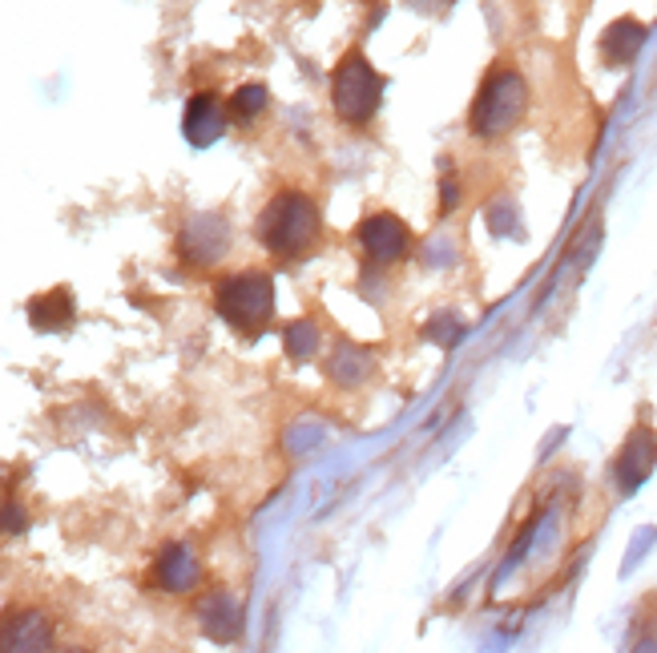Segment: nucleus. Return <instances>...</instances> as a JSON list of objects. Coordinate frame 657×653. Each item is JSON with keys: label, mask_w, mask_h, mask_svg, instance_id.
<instances>
[{"label": "nucleus", "mask_w": 657, "mask_h": 653, "mask_svg": "<svg viewBox=\"0 0 657 653\" xmlns=\"http://www.w3.org/2000/svg\"><path fill=\"white\" fill-rule=\"evenodd\" d=\"M322 218L319 202L303 190H283L274 194L259 214V243L267 255L279 262H298L307 259L315 243H319Z\"/></svg>", "instance_id": "1"}, {"label": "nucleus", "mask_w": 657, "mask_h": 653, "mask_svg": "<svg viewBox=\"0 0 657 653\" xmlns=\"http://www.w3.org/2000/svg\"><path fill=\"white\" fill-rule=\"evenodd\" d=\"M524 110H529V86L524 77L512 69V65H492L488 77L476 89V101L468 110V130L472 137L480 142H492V137H505L512 125L521 122Z\"/></svg>", "instance_id": "2"}, {"label": "nucleus", "mask_w": 657, "mask_h": 653, "mask_svg": "<svg viewBox=\"0 0 657 653\" xmlns=\"http://www.w3.org/2000/svg\"><path fill=\"white\" fill-rule=\"evenodd\" d=\"M214 311L226 327L259 335L274 319V279L262 271H235L214 283Z\"/></svg>", "instance_id": "3"}, {"label": "nucleus", "mask_w": 657, "mask_h": 653, "mask_svg": "<svg viewBox=\"0 0 657 653\" xmlns=\"http://www.w3.org/2000/svg\"><path fill=\"white\" fill-rule=\"evenodd\" d=\"M384 101V77L375 74V65L360 49L339 57L336 74H331V105L336 117L348 125H367L380 113Z\"/></svg>", "instance_id": "4"}, {"label": "nucleus", "mask_w": 657, "mask_h": 653, "mask_svg": "<svg viewBox=\"0 0 657 653\" xmlns=\"http://www.w3.org/2000/svg\"><path fill=\"white\" fill-rule=\"evenodd\" d=\"M226 250H230V223L214 210L186 218L178 230V255L186 267H214L226 259Z\"/></svg>", "instance_id": "5"}, {"label": "nucleus", "mask_w": 657, "mask_h": 653, "mask_svg": "<svg viewBox=\"0 0 657 653\" xmlns=\"http://www.w3.org/2000/svg\"><path fill=\"white\" fill-rule=\"evenodd\" d=\"M57 650V629L45 609L21 605L0 617V653H53Z\"/></svg>", "instance_id": "6"}, {"label": "nucleus", "mask_w": 657, "mask_h": 653, "mask_svg": "<svg viewBox=\"0 0 657 653\" xmlns=\"http://www.w3.org/2000/svg\"><path fill=\"white\" fill-rule=\"evenodd\" d=\"M360 247L367 255V262H375V267H396V262L408 259L411 230L399 214L380 210V214H367L360 223Z\"/></svg>", "instance_id": "7"}, {"label": "nucleus", "mask_w": 657, "mask_h": 653, "mask_svg": "<svg viewBox=\"0 0 657 653\" xmlns=\"http://www.w3.org/2000/svg\"><path fill=\"white\" fill-rule=\"evenodd\" d=\"M654 464H657V431L637 424L630 431V440L621 444L618 460H613V481H618L621 493H637L649 481Z\"/></svg>", "instance_id": "8"}, {"label": "nucleus", "mask_w": 657, "mask_h": 653, "mask_svg": "<svg viewBox=\"0 0 657 653\" xmlns=\"http://www.w3.org/2000/svg\"><path fill=\"white\" fill-rule=\"evenodd\" d=\"M149 581H154V589L174 593V597H182V593H194V589H199V581H202L199 553H194L190 544H182V541L166 544V549L154 556Z\"/></svg>", "instance_id": "9"}, {"label": "nucleus", "mask_w": 657, "mask_h": 653, "mask_svg": "<svg viewBox=\"0 0 657 653\" xmlns=\"http://www.w3.org/2000/svg\"><path fill=\"white\" fill-rule=\"evenodd\" d=\"M226 122H230V113H226L223 98L211 93V89H202V93H194V98L186 101V113H182V134H186L190 146L206 149L226 134Z\"/></svg>", "instance_id": "10"}, {"label": "nucleus", "mask_w": 657, "mask_h": 653, "mask_svg": "<svg viewBox=\"0 0 657 653\" xmlns=\"http://www.w3.org/2000/svg\"><path fill=\"white\" fill-rule=\"evenodd\" d=\"M194 617H199L202 633H206L214 645H235V641L242 638V605H238L226 589L202 593Z\"/></svg>", "instance_id": "11"}, {"label": "nucleus", "mask_w": 657, "mask_h": 653, "mask_svg": "<svg viewBox=\"0 0 657 653\" xmlns=\"http://www.w3.org/2000/svg\"><path fill=\"white\" fill-rule=\"evenodd\" d=\"M73 319H77V303L65 286L45 291V295H37L33 303H29V327H33V331H45V335L69 331Z\"/></svg>", "instance_id": "12"}, {"label": "nucleus", "mask_w": 657, "mask_h": 653, "mask_svg": "<svg viewBox=\"0 0 657 653\" xmlns=\"http://www.w3.org/2000/svg\"><path fill=\"white\" fill-rule=\"evenodd\" d=\"M645 25L642 21H633V16H621L613 25L605 29V37H601V53H605L609 65H630L645 45Z\"/></svg>", "instance_id": "13"}, {"label": "nucleus", "mask_w": 657, "mask_h": 653, "mask_svg": "<svg viewBox=\"0 0 657 653\" xmlns=\"http://www.w3.org/2000/svg\"><path fill=\"white\" fill-rule=\"evenodd\" d=\"M327 371H331V380H336L339 387H355V383L367 380V371H372V356H367L363 347L339 344L336 356H331V363H327Z\"/></svg>", "instance_id": "14"}, {"label": "nucleus", "mask_w": 657, "mask_h": 653, "mask_svg": "<svg viewBox=\"0 0 657 653\" xmlns=\"http://www.w3.org/2000/svg\"><path fill=\"white\" fill-rule=\"evenodd\" d=\"M283 347H286V359L307 363V359L319 351V323H315V319L286 323V327H283Z\"/></svg>", "instance_id": "15"}, {"label": "nucleus", "mask_w": 657, "mask_h": 653, "mask_svg": "<svg viewBox=\"0 0 657 653\" xmlns=\"http://www.w3.org/2000/svg\"><path fill=\"white\" fill-rule=\"evenodd\" d=\"M267 105H271V93H267V86H238L235 89V98H230V117L235 122H242V125H250V122H259L262 113H267Z\"/></svg>", "instance_id": "16"}, {"label": "nucleus", "mask_w": 657, "mask_h": 653, "mask_svg": "<svg viewBox=\"0 0 657 653\" xmlns=\"http://www.w3.org/2000/svg\"><path fill=\"white\" fill-rule=\"evenodd\" d=\"M29 529V513L21 500H4L0 505V532H9V537H21Z\"/></svg>", "instance_id": "17"}, {"label": "nucleus", "mask_w": 657, "mask_h": 653, "mask_svg": "<svg viewBox=\"0 0 657 653\" xmlns=\"http://www.w3.org/2000/svg\"><path fill=\"white\" fill-rule=\"evenodd\" d=\"M633 653H657V641L654 638H642L637 645H633Z\"/></svg>", "instance_id": "18"}, {"label": "nucleus", "mask_w": 657, "mask_h": 653, "mask_svg": "<svg viewBox=\"0 0 657 653\" xmlns=\"http://www.w3.org/2000/svg\"><path fill=\"white\" fill-rule=\"evenodd\" d=\"M53 653H93L89 645H61V650H53Z\"/></svg>", "instance_id": "19"}]
</instances>
